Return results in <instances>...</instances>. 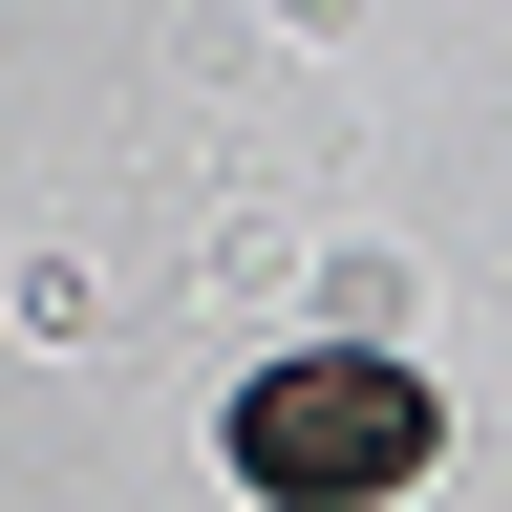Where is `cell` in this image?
Returning <instances> with one entry per match:
<instances>
[{
    "label": "cell",
    "instance_id": "6da1fadb",
    "mask_svg": "<svg viewBox=\"0 0 512 512\" xmlns=\"http://www.w3.org/2000/svg\"><path fill=\"white\" fill-rule=\"evenodd\" d=\"M406 470H427V384L384 363V342H299V363L235 384V491H278V512H384Z\"/></svg>",
    "mask_w": 512,
    "mask_h": 512
}]
</instances>
